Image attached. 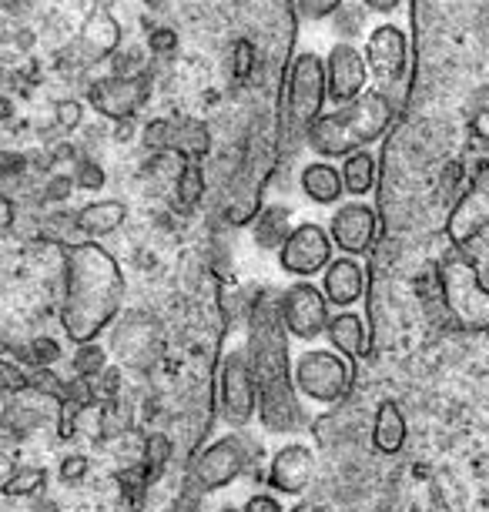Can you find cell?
I'll list each match as a JSON object with an SVG mask.
<instances>
[{
    "mask_svg": "<svg viewBox=\"0 0 489 512\" xmlns=\"http://www.w3.org/2000/svg\"><path fill=\"white\" fill-rule=\"evenodd\" d=\"M74 191V178H67V175H51L47 178V185H44V198L47 201H67V195Z\"/></svg>",
    "mask_w": 489,
    "mask_h": 512,
    "instance_id": "74e56055",
    "label": "cell"
},
{
    "mask_svg": "<svg viewBox=\"0 0 489 512\" xmlns=\"http://www.w3.org/2000/svg\"><path fill=\"white\" fill-rule=\"evenodd\" d=\"M362 7L372 14H382V17H392L402 7V0H362Z\"/></svg>",
    "mask_w": 489,
    "mask_h": 512,
    "instance_id": "f6af8a7d",
    "label": "cell"
},
{
    "mask_svg": "<svg viewBox=\"0 0 489 512\" xmlns=\"http://www.w3.org/2000/svg\"><path fill=\"white\" fill-rule=\"evenodd\" d=\"M27 171L24 154H0V178H17Z\"/></svg>",
    "mask_w": 489,
    "mask_h": 512,
    "instance_id": "60d3db41",
    "label": "cell"
},
{
    "mask_svg": "<svg viewBox=\"0 0 489 512\" xmlns=\"http://www.w3.org/2000/svg\"><path fill=\"white\" fill-rule=\"evenodd\" d=\"M436 282L446 312L466 332H489V285L473 258L453 248L436 262Z\"/></svg>",
    "mask_w": 489,
    "mask_h": 512,
    "instance_id": "277c9868",
    "label": "cell"
},
{
    "mask_svg": "<svg viewBox=\"0 0 489 512\" xmlns=\"http://www.w3.org/2000/svg\"><path fill=\"white\" fill-rule=\"evenodd\" d=\"M376 231H379V215L366 201H349L329 221L332 245L342 248L349 258H359L376 248Z\"/></svg>",
    "mask_w": 489,
    "mask_h": 512,
    "instance_id": "9a60e30c",
    "label": "cell"
},
{
    "mask_svg": "<svg viewBox=\"0 0 489 512\" xmlns=\"http://www.w3.org/2000/svg\"><path fill=\"white\" fill-rule=\"evenodd\" d=\"M392 118H396V104L376 88L352 104L335 108L332 114H322L305 134V144L312 148V154H319V161L349 158V154L366 151L372 141H379L392 128Z\"/></svg>",
    "mask_w": 489,
    "mask_h": 512,
    "instance_id": "3957f363",
    "label": "cell"
},
{
    "mask_svg": "<svg viewBox=\"0 0 489 512\" xmlns=\"http://www.w3.org/2000/svg\"><path fill=\"white\" fill-rule=\"evenodd\" d=\"M148 47H151V51H158V54H165V51H175V47H178V34L171 31V27H158V31L151 34Z\"/></svg>",
    "mask_w": 489,
    "mask_h": 512,
    "instance_id": "f35d334b",
    "label": "cell"
},
{
    "mask_svg": "<svg viewBox=\"0 0 489 512\" xmlns=\"http://www.w3.org/2000/svg\"><path fill=\"white\" fill-rule=\"evenodd\" d=\"M71 365H74V375H78V379H88V382L98 379V375L108 369V349L98 342H84L74 349Z\"/></svg>",
    "mask_w": 489,
    "mask_h": 512,
    "instance_id": "4316f807",
    "label": "cell"
},
{
    "mask_svg": "<svg viewBox=\"0 0 489 512\" xmlns=\"http://www.w3.org/2000/svg\"><path fill=\"white\" fill-rule=\"evenodd\" d=\"M473 134L479 141L489 144V104H479V108L473 111Z\"/></svg>",
    "mask_w": 489,
    "mask_h": 512,
    "instance_id": "ee69618b",
    "label": "cell"
},
{
    "mask_svg": "<svg viewBox=\"0 0 489 512\" xmlns=\"http://www.w3.org/2000/svg\"><path fill=\"white\" fill-rule=\"evenodd\" d=\"M278 265L285 268L289 275L295 278H312V275H322L325 268L332 265V238L329 231L315 221H299L285 245L278 248Z\"/></svg>",
    "mask_w": 489,
    "mask_h": 512,
    "instance_id": "8fae6325",
    "label": "cell"
},
{
    "mask_svg": "<svg viewBox=\"0 0 489 512\" xmlns=\"http://www.w3.org/2000/svg\"><path fill=\"white\" fill-rule=\"evenodd\" d=\"M369 288V278H366V268L356 258L342 255V258H332V265L322 272V295L325 302L335 305V308H352L366 295Z\"/></svg>",
    "mask_w": 489,
    "mask_h": 512,
    "instance_id": "ac0fdd59",
    "label": "cell"
},
{
    "mask_svg": "<svg viewBox=\"0 0 489 512\" xmlns=\"http://www.w3.org/2000/svg\"><path fill=\"white\" fill-rule=\"evenodd\" d=\"M148 91H151L148 74L101 77V81H94L88 88V104L111 121H131L134 114L145 108Z\"/></svg>",
    "mask_w": 489,
    "mask_h": 512,
    "instance_id": "5bb4252c",
    "label": "cell"
},
{
    "mask_svg": "<svg viewBox=\"0 0 489 512\" xmlns=\"http://www.w3.org/2000/svg\"><path fill=\"white\" fill-rule=\"evenodd\" d=\"M278 312H282L285 332L299 342H315L329 328V302H325L322 288L312 282H295L278 295Z\"/></svg>",
    "mask_w": 489,
    "mask_h": 512,
    "instance_id": "30bf717a",
    "label": "cell"
},
{
    "mask_svg": "<svg viewBox=\"0 0 489 512\" xmlns=\"http://www.w3.org/2000/svg\"><path fill=\"white\" fill-rule=\"evenodd\" d=\"M325 84H329L332 104H352L369 91V67L356 44L335 41L325 54Z\"/></svg>",
    "mask_w": 489,
    "mask_h": 512,
    "instance_id": "4fadbf2b",
    "label": "cell"
},
{
    "mask_svg": "<svg viewBox=\"0 0 489 512\" xmlns=\"http://www.w3.org/2000/svg\"><path fill=\"white\" fill-rule=\"evenodd\" d=\"M74 235H84L88 241H98L111 231H118L124 221H128V205L118 198H104V201H91L74 211Z\"/></svg>",
    "mask_w": 489,
    "mask_h": 512,
    "instance_id": "d6986e66",
    "label": "cell"
},
{
    "mask_svg": "<svg viewBox=\"0 0 489 512\" xmlns=\"http://www.w3.org/2000/svg\"><path fill=\"white\" fill-rule=\"evenodd\" d=\"M27 382H31V392L51 395V399H57V402H61L64 395H67V382L54 369H41V365H31V369H27Z\"/></svg>",
    "mask_w": 489,
    "mask_h": 512,
    "instance_id": "f1b7e54d",
    "label": "cell"
},
{
    "mask_svg": "<svg viewBox=\"0 0 489 512\" xmlns=\"http://www.w3.org/2000/svg\"><path fill=\"white\" fill-rule=\"evenodd\" d=\"M57 476H61V482H81L84 476H88V459H84L81 452H71V456L61 459Z\"/></svg>",
    "mask_w": 489,
    "mask_h": 512,
    "instance_id": "8d00e7d4",
    "label": "cell"
},
{
    "mask_svg": "<svg viewBox=\"0 0 489 512\" xmlns=\"http://www.w3.org/2000/svg\"><path fill=\"white\" fill-rule=\"evenodd\" d=\"M141 144L148 151H175L181 161H205L212 154V131L198 118H155L141 128Z\"/></svg>",
    "mask_w": 489,
    "mask_h": 512,
    "instance_id": "ba28073f",
    "label": "cell"
},
{
    "mask_svg": "<svg viewBox=\"0 0 489 512\" xmlns=\"http://www.w3.org/2000/svg\"><path fill=\"white\" fill-rule=\"evenodd\" d=\"M489 231V178H476L463 198L456 201L453 211L446 218V238L453 241V248L463 251L469 241Z\"/></svg>",
    "mask_w": 489,
    "mask_h": 512,
    "instance_id": "2e32d148",
    "label": "cell"
},
{
    "mask_svg": "<svg viewBox=\"0 0 489 512\" xmlns=\"http://www.w3.org/2000/svg\"><path fill=\"white\" fill-rule=\"evenodd\" d=\"M292 382L295 392L319 405L342 402L352 389V369L339 352L329 349H309L292 362Z\"/></svg>",
    "mask_w": 489,
    "mask_h": 512,
    "instance_id": "8992f818",
    "label": "cell"
},
{
    "mask_svg": "<svg viewBox=\"0 0 489 512\" xmlns=\"http://www.w3.org/2000/svg\"><path fill=\"white\" fill-rule=\"evenodd\" d=\"M175 195L181 208H198L205 198V171L198 161H178V181H175Z\"/></svg>",
    "mask_w": 489,
    "mask_h": 512,
    "instance_id": "484cf974",
    "label": "cell"
},
{
    "mask_svg": "<svg viewBox=\"0 0 489 512\" xmlns=\"http://www.w3.org/2000/svg\"><path fill=\"white\" fill-rule=\"evenodd\" d=\"M299 185L305 191V198L315 201V205H335V201L345 195L339 168H332L329 161H319V158L309 161L299 171Z\"/></svg>",
    "mask_w": 489,
    "mask_h": 512,
    "instance_id": "603a6c76",
    "label": "cell"
},
{
    "mask_svg": "<svg viewBox=\"0 0 489 512\" xmlns=\"http://www.w3.org/2000/svg\"><path fill=\"white\" fill-rule=\"evenodd\" d=\"M339 175H342L345 195H369V191L376 188V154L369 148L349 154V158H342Z\"/></svg>",
    "mask_w": 489,
    "mask_h": 512,
    "instance_id": "d4e9b609",
    "label": "cell"
},
{
    "mask_svg": "<svg viewBox=\"0 0 489 512\" xmlns=\"http://www.w3.org/2000/svg\"><path fill=\"white\" fill-rule=\"evenodd\" d=\"M121 44V24L114 21L111 11H101L94 7V14L84 21L81 31V47H84V61H104L118 51Z\"/></svg>",
    "mask_w": 489,
    "mask_h": 512,
    "instance_id": "44dd1931",
    "label": "cell"
},
{
    "mask_svg": "<svg viewBox=\"0 0 489 512\" xmlns=\"http://www.w3.org/2000/svg\"><path fill=\"white\" fill-rule=\"evenodd\" d=\"M252 64H255V47L248 41H242V44H238V51H235V77L252 74Z\"/></svg>",
    "mask_w": 489,
    "mask_h": 512,
    "instance_id": "ab89813d",
    "label": "cell"
},
{
    "mask_svg": "<svg viewBox=\"0 0 489 512\" xmlns=\"http://www.w3.org/2000/svg\"><path fill=\"white\" fill-rule=\"evenodd\" d=\"M0 392H7V395L31 392L27 369H21V365H14V362H0Z\"/></svg>",
    "mask_w": 489,
    "mask_h": 512,
    "instance_id": "836d02e7",
    "label": "cell"
},
{
    "mask_svg": "<svg viewBox=\"0 0 489 512\" xmlns=\"http://www.w3.org/2000/svg\"><path fill=\"white\" fill-rule=\"evenodd\" d=\"M248 359L258 385V419L268 432H295L305 425L299 392L292 382L289 332L282 325L278 298L258 295L248 312Z\"/></svg>",
    "mask_w": 489,
    "mask_h": 512,
    "instance_id": "7a4b0ae2",
    "label": "cell"
},
{
    "mask_svg": "<svg viewBox=\"0 0 489 512\" xmlns=\"http://www.w3.org/2000/svg\"><path fill=\"white\" fill-rule=\"evenodd\" d=\"M74 188H84V191H101L104 181H108V175H104V168L98 161L91 158H78L74 161Z\"/></svg>",
    "mask_w": 489,
    "mask_h": 512,
    "instance_id": "4dcf8cb0",
    "label": "cell"
},
{
    "mask_svg": "<svg viewBox=\"0 0 489 512\" xmlns=\"http://www.w3.org/2000/svg\"><path fill=\"white\" fill-rule=\"evenodd\" d=\"M345 0H295V11H299L302 21H329L335 11H342Z\"/></svg>",
    "mask_w": 489,
    "mask_h": 512,
    "instance_id": "1f68e13d",
    "label": "cell"
},
{
    "mask_svg": "<svg viewBox=\"0 0 489 512\" xmlns=\"http://www.w3.org/2000/svg\"><path fill=\"white\" fill-rule=\"evenodd\" d=\"M54 121L61 131H78L81 121H84V104L81 101H57V111H54Z\"/></svg>",
    "mask_w": 489,
    "mask_h": 512,
    "instance_id": "d590c367",
    "label": "cell"
},
{
    "mask_svg": "<svg viewBox=\"0 0 489 512\" xmlns=\"http://www.w3.org/2000/svg\"><path fill=\"white\" fill-rule=\"evenodd\" d=\"M292 512H319V509H315L312 502H299V506H295Z\"/></svg>",
    "mask_w": 489,
    "mask_h": 512,
    "instance_id": "681fc988",
    "label": "cell"
},
{
    "mask_svg": "<svg viewBox=\"0 0 489 512\" xmlns=\"http://www.w3.org/2000/svg\"><path fill=\"white\" fill-rule=\"evenodd\" d=\"M245 512H282V506L275 502L272 492H255V496L245 502Z\"/></svg>",
    "mask_w": 489,
    "mask_h": 512,
    "instance_id": "b9f144b4",
    "label": "cell"
},
{
    "mask_svg": "<svg viewBox=\"0 0 489 512\" xmlns=\"http://www.w3.org/2000/svg\"><path fill=\"white\" fill-rule=\"evenodd\" d=\"M406 415H402L396 399H382L376 409V419H372V449L379 456H396L406 446Z\"/></svg>",
    "mask_w": 489,
    "mask_h": 512,
    "instance_id": "ffe728a7",
    "label": "cell"
},
{
    "mask_svg": "<svg viewBox=\"0 0 489 512\" xmlns=\"http://www.w3.org/2000/svg\"><path fill=\"white\" fill-rule=\"evenodd\" d=\"M218 412L228 425H248L258 415V385L252 372L248 349H232L222 359V379H218Z\"/></svg>",
    "mask_w": 489,
    "mask_h": 512,
    "instance_id": "52a82bcc",
    "label": "cell"
},
{
    "mask_svg": "<svg viewBox=\"0 0 489 512\" xmlns=\"http://www.w3.org/2000/svg\"><path fill=\"white\" fill-rule=\"evenodd\" d=\"M292 211L282 208V205H272V208H262L255 215V245L258 248H268V251H278L285 245V238H289L292 231Z\"/></svg>",
    "mask_w": 489,
    "mask_h": 512,
    "instance_id": "cb8c5ba5",
    "label": "cell"
},
{
    "mask_svg": "<svg viewBox=\"0 0 489 512\" xmlns=\"http://www.w3.org/2000/svg\"><path fill=\"white\" fill-rule=\"evenodd\" d=\"M325 101H329L325 57L315 51H299L289 64V77H285V131L305 141L309 128L322 118Z\"/></svg>",
    "mask_w": 489,
    "mask_h": 512,
    "instance_id": "5b68a950",
    "label": "cell"
},
{
    "mask_svg": "<svg viewBox=\"0 0 489 512\" xmlns=\"http://www.w3.org/2000/svg\"><path fill=\"white\" fill-rule=\"evenodd\" d=\"M362 57H366L369 77H376L382 84V94H392L396 84L406 81V67H409V37L399 24H379L376 31H369L366 47H362Z\"/></svg>",
    "mask_w": 489,
    "mask_h": 512,
    "instance_id": "9c48e42d",
    "label": "cell"
},
{
    "mask_svg": "<svg viewBox=\"0 0 489 512\" xmlns=\"http://www.w3.org/2000/svg\"><path fill=\"white\" fill-rule=\"evenodd\" d=\"M312 472H315V456L309 446L302 442H289L282 446L268 462V486L282 496H302L312 482Z\"/></svg>",
    "mask_w": 489,
    "mask_h": 512,
    "instance_id": "e0dca14e",
    "label": "cell"
},
{
    "mask_svg": "<svg viewBox=\"0 0 489 512\" xmlns=\"http://www.w3.org/2000/svg\"><path fill=\"white\" fill-rule=\"evenodd\" d=\"M168 456H171V439L155 432V436L145 439V479H158V472L168 466Z\"/></svg>",
    "mask_w": 489,
    "mask_h": 512,
    "instance_id": "f546056e",
    "label": "cell"
},
{
    "mask_svg": "<svg viewBox=\"0 0 489 512\" xmlns=\"http://www.w3.org/2000/svg\"><path fill=\"white\" fill-rule=\"evenodd\" d=\"M11 111H14V101L11 98H0V121L11 118Z\"/></svg>",
    "mask_w": 489,
    "mask_h": 512,
    "instance_id": "7dc6e473",
    "label": "cell"
},
{
    "mask_svg": "<svg viewBox=\"0 0 489 512\" xmlns=\"http://www.w3.org/2000/svg\"><path fill=\"white\" fill-rule=\"evenodd\" d=\"M94 4H98V7H101V11H114V7H118V4H121V0H94Z\"/></svg>",
    "mask_w": 489,
    "mask_h": 512,
    "instance_id": "c3c4849f",
    "label": "cell"
},
{
    "mask_svg": "<svg viewBox=\"0 0 489 512\" xmlns=\"http://www.w3.org/2000/svg\"><path fill=\"white\" fill-rule=\"evenodd\" d=\"M245 466H248L245 442L238 436H222L201 449V456L195 459V469H191V482H195L198 492H215V489L232 486L245 472Z\"/></svg>",
    "mask_w": 489,
    "mask_h": 512,
    "instance_id": "7c38bea8",
    "label": "cell"
},
{
    "mask_svg": "<svg viewBox=\"0 0 489 512\" xmlns=\"http://www.w3.org/2000/svg\"><path fill=\"white\" fill-rule=\"evenodd\" d=\"M14 221H17V208H14V201L0 191V235H7V231L14 228Z\"/></svg>",
    "mask_w": 489,
    "mask_h": 512,
    "instance_id": "7bdbcfd3",
    "label": "cell"
},
{
    "mask_svg": "<svg viewBox=\"0 0 489 512\" xmlns=\"http://www.w3.org/2000/svg\"><path fill=\"white\" fill-rule=\"evenodd\" d=\"M27 359H31V365H41V369H51V365L61 359V342H54V338H34L31 342V349L24 352Z\"/></svg>",
    "mask_w": 489,
    "mask_h": 512,
    "instance_id": "d6a6232c",
    "label": "cell"
},
{
    "mask_svg": "<svg viewBox=\"0 0 489 512\" xmlns=\"http://www.w3.org/2000/svg\"><path fill=\"white\" fill-rule=\"evenodd\" d=\"M325 332H329L335 352L345 355V359H362V355L372 352L366 322H362V315L349 312V308H345V312H339V315H332L329 318V328H325Z\"/></svg>",
    "mask_w": 489,
    "mask_h": 512,
    "instance_id": "7402d4cb",
    "label": "cell"
},
{
    "mask_svg": "<svg viewBox=\"0 0 489 512\" xmlns=\"http://www.w3.org/2000/svg\"><path fill=\"white\" fill-rule=\"evenodd\" d=\"M64 298H61V328L74 345L94 342L121 312L124 302V272L118 258L98 241H64Z\"/></svg>",
    "mask_w": 489,
    "mask_h": 512,
    "instance_id": "6da1fadb",
    "label": "cell"
},
{
    "mask_svg": "<svg viewBox=\"0 0 489 512\" xmlns=\"http://www.w3.org/2000/svg\"><path fill=\"white\" fill-rule=\"evenodd\" d=\"M81 415H84V405H78L74 399H61V402H57V436L71 439L74 429H78Z\"/></svg>",
    "mask_w": 489,
    "mask_h": 512,
    "instance_id": "e575fe53",
    "label": "cell"
},
{
    "mask_svg": "<svg viewBox=\"0 0 489 512\" xmlns=\"http://www.w3.org/2000/svg\"><path fill=\"white\" fill-rule=\"evenodd\" d=\"M118 128H114V138L118 141H131L134 138V124L131 121H114Z\"/></svg>",
    "mask_w": 489,
    "mask_h": 512,
    "instance_id": "bcb514c9",
    "label": "cell"
},
{
    "mask_svg": "<svg viewBox=\"0 0 489 512\" xmlns=\"http://www.w3.org/2000/svg\"><path fill=\"white\" fill-rule=\"evenodd\" d=\"M44 479H47V472L41 466H17L11 472V479L4 482V496H11V499L34 496V492L44 486Z\"/></svg>",
    "mask_w": 489,
    "mask_h": 512,
    "instance_id": "83f0119b",
    "label": "cell"
}]
</instances>
